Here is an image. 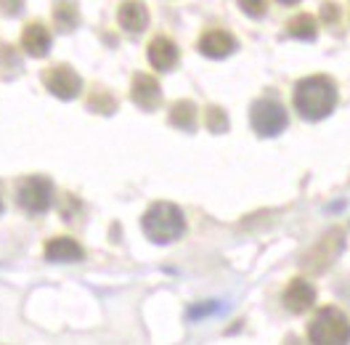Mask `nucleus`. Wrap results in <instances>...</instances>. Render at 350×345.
Returning a JSON list of instances; mask_svg holds the SVG:
<instances>
[{"instance_id": "1", "label": "nucleus", "mask_w": 350, "mask_h": 345, "mask_svg": "<svg viewBox=\"0 0 350 345\" xmlns=\"http://www.w3.org/2000/svg\"><path fill=\"white\" fill-rule=\"evenodd\" d=\"M334 104H337V88L324 75L306 77L295 88V109L306 120H324L327 114H332Z\"/></svg>"}, {"instance_id": "2", "label": "nucleus", "mask_w": 350, "mask_h": 345, "mask_svg": "<svg viewBox=\"0 0 350 345\" xmlns=\"http://www.w3.org/2000/svg\"><path fill=\"white\" fill-rule=\"evenodd\" d=\"M141 226H144V234L152 239L154 244H170V242L183 237L186 216L173 202H157L146 210Z\"/></svg>"}, {"instance_id": "3", "label": "nucleus", "mask_w": 350, "mask_h": 345, "mask_svg": "<svg viewBox=\"0 0 350 345\" xmlns=\"http://www.w3.org/2000/svg\"><path fill=\"white\" fill-rule=\"evenodd\" d=\"M310 345H348L350 322L340 308H321L308 324Z\"/></svg>"}, {"instance_id": "4", "label": "nucleus", "mask_w": 350, "mask_h": 345, "mask_svg": "<svg viewBox=\"0 0 350 345\" xmlns=\"http://www.w3.org/2000/svg\"><path fill=\"white\" fill-rule=\"evenodd\" d=\"M250 123L258 136L262 138H271V136H279L286 128V112L279 101H271V99H260L252 104L250 112Z\"/></svg>"}, {"instance_id": "5", "label": "nucleus", "mask_w": 350, "mask_h": 345, "mask_svg": "<svg viewBox=\"0 0 350 345\" xmlns=\"http://www.w3.org/2000/svg\"><path fill=\"white\" fill-rule=\"evenodd\" d=\"M16 196L27 213H45L53 202V183L43 175H29L19 183Z\"/></svg>"}, {"instance_id": "6", "label": "nucleus", "mask_w": 350, "mask_h": 345, "mask_svg": "<svg viewBox=\"0 0 350 345\" xmlns=\"http://www.w3.org/2000/svg\"><path fill=\"white\" fill-rule=\"evenodd\" d=\"M45 80V88L53 93V96H59V99H75L77 93H80V88H83V80H80V75L72 69V66L66 64H59V66H51V69H45L43 75Z\"/></svg>"}, {"instance_id": "7", "label": "nucleus", "mask_w": 350, "mask_h": 345, "mask_svg": "<svg viewBox=\"0 0 350 345\" xmlns=\"http://www.w3.org/2000/svg\"><path fill=\"white\" fill-rule=\"evenodd\" d=\"M316 303V290L306 279H292L284 290V305L292 314H306Z\"/></svg>"}, {"instance_id": "8", "label": "nucleus", "mask_w": 350, "mask_h": 345, "mask_svg": "<svg viewBox=\"0 0 350 345\" xmlns=\"http://www.w3.org/2000/svg\"><path fill=\"white\" fill-rule=\"evenodd\" d=\"M131 96H133V101H135V104H138L141 109H146V112L157 109V107H159V101H162V90H159V83L154 80L152 75H135Z\"/></svg>"}, {"instance_id": "9", "label": "nucleus", "mask_w": 350, "mask_h": 345, "mask_svg": "<svg viewBox=\"0 0 350 345\" xmlns=\"http://www.w3.org/2000/svg\"><path fill=\"white\" fill-rule=\"evenodd\" d=\"M199 51H202L204 56H210V59H223V56H228V53L237 51V40H234L226 29H210V32L202 35Z\"/></svg>"}, {"instance_id": "10", "label": "nucleus", "mask_w": 350, "mask_h": 345, "mask_svg": "<svg viewBox=\"0 0 350 345\" xmlns=\"http://www.w3.org/2000/svg\"><path fill=\"white\" fill-rule=\"evenodd\" d=\"M83 247L69 237H56L45 244V258L51 263H75V260H83Z\"/></svg>"}, {"instance_id": "11", "label": "nucleus", "mask_w": 350, "mask_h": 345, "mask_svg": "<svg viewBox=\"0 0 350 345\" xmlns=\"http://www.w3.org/2000/svg\"><path fill=\"white\" fill-rule=\"evenodd\" d=\"M149 62L159 72H170L178 64V48L170 38H154L149 43Z\"/></svg>"}, {"instance_id": "12", "label": "nucleus", "mask_w": 350, "mask_h": 345, "mask_svg": "<svg viewBox=\"0 0 350 345\" xmlns=\"http://www.w3.org/2000/svg\"><path fill=\"white\" fill-rule=\"evenodd\" d=\"M117 19L122 24V29H128V32H141V29L149 24V14H146V5H144V3L128 0V3L120 5Z\"/></svg>"}, {"instance_id": "13", "label": "nucleus", "mask_w": 350, "mask_h": 345, "mask_svg": "<svg viewBox=\"0 0 350 345\" xmlns=\"http://www.w3.org/2000/svg\"><path fill=\"white\" fill-rule=\"evenodd\" d=\"M22 48L29 56H45L51 51V35L43 24H29L22 35Z\"/></svg>"}, {"instance_id": "14", "label": "nucleus", "mask_w": 350, "mask_h": 345, "mask_svg": "<svg viewBox=\"0 0 350 345\" xmlns=\"http://www.w3.org/2000/svg\"><path fill=\"white\" fill-rule=\"evenodd\" d=\"M194 117H197V107L191 101H178L170 109V123L180 130H194Z\"/></svg>"}, {"instance_id": "15", "label": "nucleus", "mask_w": 350, "mask_h": 345, "mask_svg": "<svg viewBox=\"0 0 350 345\" xmlns=\"http://www.w3.org/2000/svg\"><path fill=\"white\" fill-rule=\"evenodd\" d=\"M286 29H289V35H292V38H300V40H313V38H316L319 24H316V19H313L310 14H300V16H295L292 22L286 24Z\"/></svg>"}, {"instance_id": "16", "label": "nucleus", "mask_w": 350, "mask_h": 345, "mask_svg": "<svg viewBox=\"0 0 350 345\" xmlns=\"http://www.w3.org/2000/svg\"><path fill=\"white\" fill-rule=\"evenodd\" d=\"M53 16H56V24H59V29L62 32H69V29H75V24H77V8H75V3L72 0H59L56 3V11H53Z\"/></svg>"}, {"instance_id": "17", "label": "nucleus", "mask_w": 350, "mask_h": 345, "mask_svg": "<svg viewBox=\"0 0 350 345\" xmlns=\"http://www.w3.org/2000/svg\"><path fill=\"white\" fill-rule=\"evenodd\" d=\"M207 128L213 133H226L228 130V114L220 107H210L207 109Z\"/></svg>"}, {"instance_id": "18", "label": "nucleus", "mask_w": 350, "mask_h": 345, "mask_svg": "<svg viewBox=\"0 0 350 345\" xmlns=\"http://www.w3.org/2000/svg\"><path fill=\"white\" fill-rule=\"evenodd\" d=\"M239 5L250 16H262L265 14V0H239Z\"/></svg>"}, {"instance_id": "19", "label": "nucleus", "mask_w": 350, "mask_h": 345, "mask_svg": "<svg viewBox=\"0 0 350 345\" xmlns=\"http://www.w3.org/2000/svg\"><path fill=\"white\" fill-rule=\"evenodd\" d=\"M24 5V0H0V8L8 14V16H14V14H19Z\"/></svg>"}, {"instance_id": "20", "label": "nucleus", "mask_w": 350, "mask_h": 345, "mask_svg": "<svg viewBox=\"0 0 350 345\" xmlns=\"http://www.w3.org/2000/svg\"><path fill=\"white\" fill-rule=\"evenodd\" d=\"M279 3H284V5H295V3H300V0H279Z\"/></svg>"}, {"instance_id": "21", "label": "nucleus", "mask_w": 350, "mask_h": 345, "mask_svg": "<svg viewBox=\"0 0 350 345\" xmlns=\"http://www.w3.org/2000/svg\"><path fill=\"white\" fill-rule=\"evenodd\" d=\"M0 207H3V202H0Z\"/></svg>"}]
</instances>
